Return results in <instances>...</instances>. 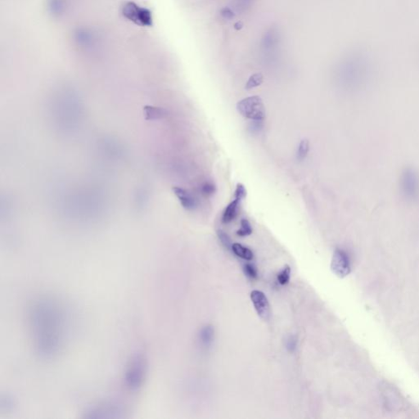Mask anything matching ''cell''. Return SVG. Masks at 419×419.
<instances>
[{"label": "cell", "mask_w": 419, "mask_h": 419, "mask_svg": "<svg viewBox=\"0 0 419 419\" xmlns=\"http://www.w3.org/2000/svg\"><path fill=\"white\" fill-rule=\"evenodd\" d=\"M122 14L128 20L140 26L150 27L152 25L151 11L143 8L134 2H126L122 7Z\"/></svg>", "instance_id": "5"}, {"label": "cell", "mask_w": 419, "mask_h": 419, "mask_svg": "<svg viewBox=\"0 0 419 419\" xmlns=\"http://www.w3.org/2000/svg\"><path fill=\"white\" fill-rule=\"evenodd\" d=\"M251 300L252 301L258 315L263 320H269L271 318V307L266 295L260 291H252L251 293Z\"/></svg>", "instance_id": "8"}, {"label": "cell", "mask_w": 419, "mask_h": 419, "mask_svg": "<svg viewBox=\"0 0 419 419\" xmlns=\"http://www.w3.org/2000/svg\"><path fill=\"white\" fill-rule=\"evenodd\" d=\"M244 271H245L246 274L248 277H250L251 278H257V271H256V269H255L254 265H251V264H247L244 266Z\"/></svg>", "instance_id": "20"}, {"label": "cell", "mask_w": 419, "mask_h": 419, "mask_svg": "<svg viewBox=\"0 0 419 419\" xmlns=\"http://www.w3.org/2000/svg\"><path fill=\"white\" fill-rule=\"evenodd\" d=\"M291 269L288 265H286L285 267L283 268V271H281L280 273L278 274V280L282 285H286L288 284V282L290 280Z\"/></svg>", "instance_id": "15"}, {"label": "cell", "mask_w": 419, "mask_h": 419, "mask_svg": "<svg viewBox=\"0 0 419 419\" xmlns=\"http://www.w3.org/2000/svg\"><path fill=\"white\" fill-rule=\"evenodd\" d=\"M264 81V76L261 73H255L252 76H251L250 78L248 80L246 84V88L247 89H251V88H256L258 86H260L263 83Z\"/></svg>", "instance_id": "13"}, {"label": "cell", "mask_w": 419, "mask_h": 419, "mask_svg": "<svg viewBox=\"0 0 419 419\" xmlns=\"http://www.w3.org/2000/svg\"><path fill=\"white\" fill-rule=\"evenodd\" d=\"M173 192L176 195L182 207L188 210H192L197 207V202L189 191L180 187L173 188Z\"/></svg>", "instance_id": "9"}, {"label": "cell", "mask_w": 419, "mask_h": 419, "mask_svg": "<svg viewBox=\"0 0 419 419\" xmlns=\"http://www.w3.org/2000/svg\"><path fill=\"white\" fill-rule=\"evenodd\" d=\"M213 330L210 327H206L202 329V334H201V337H202V342L205 345H209L211 343L212 340Z\"/></svg>", "instance_id": "16"}, {"label": "cell", "mask_w": 419, "mask_h": 419, "mask_svg": "<svg viewBox=\"0 0 419 419\" xmlns=\"http://www.w3.org/2000/svg\"><path fill=\"white\" fill-rule=\"evenodd\" d=\"M342 66L347 84L351 88H361L369 82L372 63L367 53L356 52L347 58Z\"/></svg>", "instance_id": "2"}, {"label": "cell", "mask_w": 419, "mask_h": 419, "mask_svg": "<svg viewBox=\"0 0 419 419\" xmlns=\"http://www.w3.org/2000/svg\"><path fill=\"white\" fill-rule=\"evenodd\" d=\"M251 233H252V228L250 222L246 219H243L241 220L240 230H237V234L240 237H247Z\"/></svg>", "instance_id": "14"}, {"label": "cell", "mask_w": 419, "mask_h": 419, "mask_svg": "<svg viewBox=\"0 0 419 419\" xmlns=\"http://www.w3.org/2000/svg\"><path fill=\"white\" fill-rule=\"evenodd\" d=\"M247 196V190L242 184H237L236 190H235L234 198L239 199L240 201L244 199Z\"/></svg>", "instance_id": "19"}, {"label": "cell", "mask_w": 419, "mask_h": 419, "mask_svg": "<svg viewBox=\"0 0 419 419\" xmlns=\"http://www.w3.org/2000/svg\"><path fill=\"white\" fill-rule=\"evenodd\" d=\"M69 314L56 298L43 296L31 303L28 323L34 348L41 358H54L63 350L71 329Z\"/></svg>", "instance_id": "1"}, {"label": "cell", "mask_w": 419, "mask_h": 419, "mask_svg": "<svg viewBox=\"0 0 419 419\" xmlns=\"http://www.w3.org/2000/svg\"><path fill=\"white\" fill-rule=\"evenodd\" d=\"M309 150H310V142L308 139H302L298 146L297 153H296L297 160L302 162L306 159V157L308 155Z\"/></svg>", "instance_id": "12"}, {"label": "cell", "mask_w": 419, "mask_h": 419, "mask_svg": "<svg viewBox=\"0 0 419 419\" xmlns=\"http://www.w3.org/2000/svg\"><path fill=\"white\" fill-rule=\"evenodd\" d=\"M223 11H224V12H222V15L224 16L225 18H230V17L229 15L231 16V17H233V14H232V12H231V10L229 9V8H224V10Z\"/></svg>", "instance_id": "21"}, {"label": "cell", "mask_w": 419, "mask_h": 419, "mask_svg": "<svg viewBox=\"0 0 419 419\" xmlns=\"http://www.w3.org/2000/svg\"><path fill=\"white\" fill-rule=\"evenodd\" d=\"M218 237L220 238V240L221 241V243H222L223 245L225 246V248H231L232 249V243H231V240H230V237L228 236L227 233H225V232H223L222 230H219L218 231Z\"/></svg>", "instance_id": "18"}, {"label": "cell", "mask_w": 419, "mask_h": 419, "mask_svg": "<svg viewBox=\"0 0 419 419\" xmlns=\"http://www.w3.org/2000/svg\"><path fill=\"white\" fill-rule=\"evenodd\" d=\"M215 190L216 189L212 183L206 182L202 185V192L205 196H211L215 193Z\"/></svg>", "instance_id": "17"}, {"label": "cell", "mask_w": 419, "mask_h": 419, "mask_svg": "<svg viewBox=\"0 0 419 419\" xmlns=\"http://www.w3.org/2000/svg\"><path fill=\"white\" fill-rule=\"evenodd\" d=\"M241 202L242 201L240 200L234 198L232 202H230V204L228 205L222 215V222L224 224H229L234 220L237 216V210Z\"/></svg>", "instance_id": "10"}, {"label": "cell", "mask_w": 419, "mask_h": 419, "mask_svg": "<svg viewBox=\"0 0 419 419\" xmlns=\"http://www.w3.org/2000/svg\"><path fill=\"white\" fill-rule=\"evenodd\" d=\"M399 185L402 194L407 200L416 201L419 198V175L413 168H406L402 172Z\"/></svg>", "instance_id": "6"}, {"label": "cell", "mask_w": 419, "mask_h": 419, "mask_svg": "<svg viewBox=\"0 0 419 419\" xmlns=\"http://www.w3.org/2000/svg\"><path fill=\"white\" fill-rule=\"evenodd\" d=\"M331 269L336 276L344 278L351 272L350 259L346 251L341 249H336L331 263Z\"/></svg>", "instance_id": "7"}, {"label": "cell", "mask_w": 419, "mask_h": 419, "mask_svg": "<svg viewBox=\"0 0 419 419\" xmlns=\"http://www.w3.org/2000/svg\"><path fill=\"white\" fill-rule=\"evenodd\" d=\"M237 109L242 116L255 122H260L265 117V105L259 96L248 97L241 100L237 103Z\"/></svg>", "instance_id": "4"}, {"label": "cell", "mask_w": 419, "mask_h": 419, "mask_svg": "<svg viewBox=\"0 0 419 419\" xmlns=\"http://www.w3.org/2000/svg\"><path fill=\"white\" fill-rule=\"evenodd\" d=\"M232 251L237 256L246 260H252L254 257V254L249 248L243 247L239 243H233L232 246Z\"/></svg>", "instance_id": "11"}, {"label": "cell", "mask_w": 419, "mask_h": 419, "mask_svg": "<svg viewBox=\"0 0 419 419\" xmlns=\"http://www.w3.org/2000/svg\"><path fill=\"white\" fill-rule=\"evenodd\" d=\"M235 29L236 30H240L243 27V23L242 22H237L234 25Z\"/></svg>", "instance_id": "22"}, {"label": "cell", "mask_w": 419, "mask_h": 419, "mask_svg": "<svg viewBox=\"0 0 419 419\" xmlns=\"http://www.w3.org/2000/svg\"><path fill=\"white\" fill-rule=\"evenodd\" d=\"M147 373V363L142 355L132 358L125 374V385L131 392L138 391L144 384Z\"/></svg>", "instance_id": "3"}]
</instances>
